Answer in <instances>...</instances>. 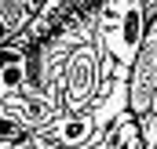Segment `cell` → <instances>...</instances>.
Here are the masks:
<instances>
[{"instance_id":"1","label":"cell","mask_w":157,"mask_h":149,"mask_svg":"<svg viewBox=\"0 0 157 149\" xmlns=\"http://www.w3.org/2000/svg\"><path fill=\"white\" fill-rule=\"evenodd\" d=\"M154 98H157V15L150 18L143 51L135 58V69H132V113L135 116L146 113Z\"/></svg>"},{"instance_id":"2","label":"cell","mask_w":157,"mask_h":149,"mask_svg":"<svg viewBox=\"0 0 157 149\" xmlns=\"http://www.w3.org/2000/svg\"><path fill=\"white\" fill-rule=\"evenodd\" d=\"M44 4H48V0H0V15H4V44H11V40L22 37Z\"/></svg>"},{"instance_id":"3","label":"cell","mask_w":157,"mask_h":149,"mask_svg":"<svg viewBox=\"0 0 157 149\" xmlns=\"http://www.w3.org/2000/svg\"><path fill=\"white\" fill-rule=\"evenodd\" d=\"M146 11H150V18L157 15V0H146Z\"/></svg>"}]
</instances>
